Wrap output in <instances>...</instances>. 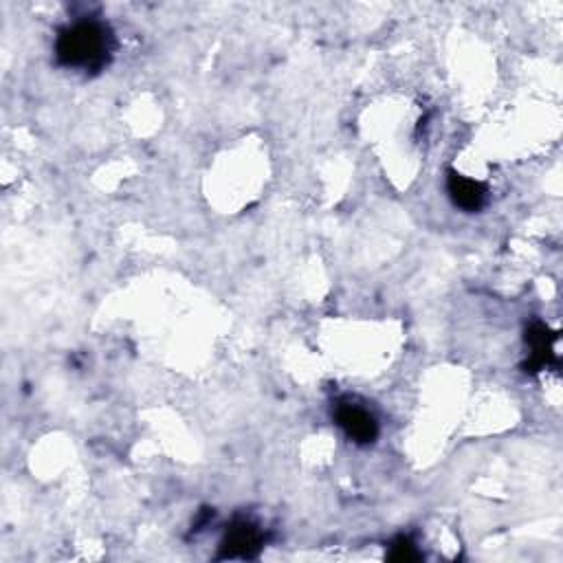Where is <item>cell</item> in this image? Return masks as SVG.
I'll list each match as a JSON object with an SVG mask.
<instances>
[{
	"instance_id": "cell-5",
	"label": "cell",
	"mask_w": 563,
	"mask_h": 563,
	"mask_svg": "<svg viewBox=\"0 0 563 563\" xmlns=\"http://www.w3.org/2000/svg\"><path fill=\"white\" fill-rule=\"evenodd\" d=\"M526 341L531 346V359L526 361V372H537L546 368L550 361L555 359V335H550V330L542 324H535L526 333Z\"/></svg>"
},
{
	"instance_id": "cell-1",
	"label": "cell",
	"mask_w": 563,
	"mask_h": 563,
	"mask_svg": "<svg viewBox=\"0 0 563 563\" xmlns=\"http://www.w3.org/2000/svg\"><path fill=\"white\" fill-rule=\"evenodd\" d=\"M113 31L95 18L77 20L66 25L55 40V60L64 69L97 73L113 55Z\"/></svg>"
},
{
	"instance_id": "cell-6",
	"label": "cell",
	"mask_w": 563,
	"mask_h": 563,
	"mask_svg": "<svg viewBox=\"0 0 563 563\" xmlns=\"http://www.w3.org/2000/svg\"><path fill=\"white\" fill-rule=\"evenodd\" d=\"M421 557H423L421 550L416 548V544L412 542L410 537H399V539H394V542L390 544L388 559H392V561L410 563V561H418Z\"/></svg>"
},
{
	"instance_id": "cell-4",
	"label": "cell",
	"mask_w": 563,
	"mask_h": 563,
	"mask_svg": "<svg viewBox=\"0 0 563 563\" xmlns=\"http://www.w3.org/2000/svg\"><path fill=\"white\" fill-rule=\"evenodd\" d=\"M447 192L456 207L462 212H480L487 203V187L480 181H473L465 174H458L451 170L447 176Z\"/></svg>"
},
{
	"instance_id": "cell-3",
	"label": "cell",
	"mask_w": 563,
	"mask_h": 563,
	"mask_svg": "<svg viewBox=\"0 0 563 563\" xmlns=\"http://www.w3.org/2000/svg\"><path fill=\"white\" fill-rule=\"evenodd\" d=\"M262 548V533L256 524L238 520L227 528L220 542V557L223 559H253Z\"/></svg>"
},
{
	"instance_id": "cell-2",
	"label": "cell",
	"mask_w": 563,
	"mask_h": 563,
	"mask_svg": "<svg viewBox=\"0 0 563 563\" xmlns=\"http://www.w3.org/2000/svg\"><path fill=\"white\" fill-rule=\"evenodd\" d=\"M335 423L352 443L372 445L379 438L377 418L355 401H339L335 407Z\"/></svg>"
}]
</instances>
